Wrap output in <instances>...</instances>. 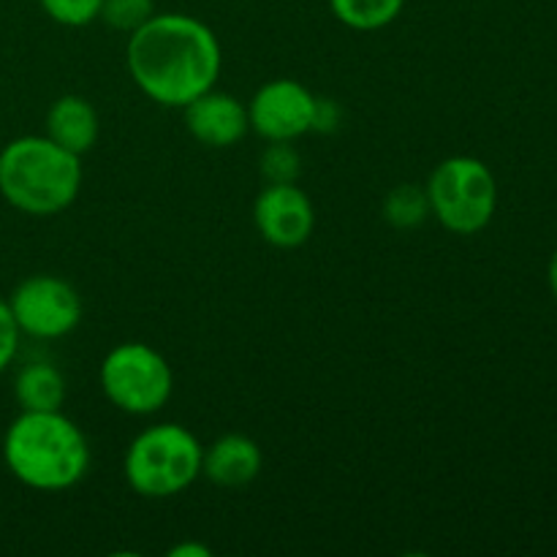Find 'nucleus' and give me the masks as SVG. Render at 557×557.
Here are the masks:
<instances>
[{
    "label": "nucleus",
    "mask_w": 557,
    "mask_h": 557,
    "mask_svg": "<svg viewBox=\"0 0 557 557\" xmlns=\"http://www.w3.org/2000/svg\"><path fill=\"white\" fill-rule=\"evenodd\" d=\"M125 65L150 101L169 109L188 107L212 90L223 69L221 41L207 22L180 11L152 14L128 36Z\"/></svg>",
    "instance_id": "obj_1"
},
{
    "label": "nucleus",
    "mask_w": 557,
    "mask_h": 557,
    "mask_svg": "<svg viewBox=\"0 0 557 557\" xmlns=\"http://www.w3.org/2000/svg\"><path fill=\"white\" fill-rule=\"evenodd\" d=\"M11 476L38 493H63L90 468V444L63 411H22L3 435Z\"/></svg>",
    "instance_id": "obj_2"
},
{
    "label": "nucleus",
    "mask_w": 557,
    "mask_h": 557,
    "mask_svg": "<svg viewBox=\"0 0 557 557\" xmlns=\"http://www.w3.org/2000/svg\"><path fill=\"white\" fill-rule=\"evenodd\" d=\"M82 188V161L49 136H20L0 150V196L33 218L60 215Z\"/></svg>",
    "instance_id": "obj_3"
},
{
    "label": "nucleus",
    "mask_w": 557,
    "mask_h": 557,
    "mask_svg": "<svg viewBox=\"0 0 557 557\" xmlns=\"http://www.w3.org/2000/svg\"><path fill=\"white\" fill-rule=\"evenodd\" d=\"M201 455L205 446L188 428L177 422L152 424L125 449V482L141 498H172L201 476Z\"/></svg>",
    "instance_id": "obj_4"
},
{
    "label": "nucleus",
    "mask_w": 557,
    "mask_h": 557,
    "mask_svg": "<svg viewBox=\"0 0 557 557\" xmlns=\"http://www.w3.org/2000/svg\"><path fill=\"white\" fill-rule=\"evenodd\" d=\"M430 212L441 226L460 237L484 232L498 210V183L493 169L473 156L444 158L430 174Z\"/></svg>",
    "instance_id": "obj_5"
},
{
    "label": "nucleus",
    "mask_w": 557,
    "mask_h": 557,
    "mask_svg": "<svg viewBox=\"0 0 557 557\" xmlns=\"http://www.w3.org/2000/svg\"><path fill=\"white\" fill-rule=\"evenodd\" d=\"M101 389L117 411L150 417L172 397L174 373L166 357L147 343H120L101 362Z\"/></svg>",
    "instance_id": "obj_6"
},
{
    "label": "nucleus",
    "mask_w": 557,
    "mask_h": 557,
    "mask_svg": "<svg viewBox=\"0 0 557 557\" xmlns=\"http://www.w3.org/2000/svg\"><path fill=\"white\" fill-rule=\"evenodd\" d=\"M9 308L22 335L36 341H60L79 326L82 297L58 275H30L11 292Z\"/></svg>",
    "instance_id": "obj_7"
},
{
    "label": "nucleus",
    "mask_w": 557,
    "mask_h": 557,
    "mask_svg": "<svg viewBox=\"0 0 557 557\" xmlns=\"http://www.w3.org/2000/svg\"><path fill=\"white\" fill-rule=\"evenodd\" d=\"M319 98L297 79H272L248 103L250 131L267 141H294L310 134Z\"/></svg>",
    "instance_id": "obj_8"
},
{
    "label": "nucleus",
    "mask_w": 557,
    "mask_h": 557,
    "mask_svg": "<svg viewBox=\"0 0 557 557\" xmlns=\"http://www.w3.org/2000/svg\"><path fill=\"white\" fill-rule=\"evenodd\" d=\"M253 223L272 248H299L313 234V201L297 183H267L253 201Z\"/></svg>",
    "instance_id": "obj_9"
},
{
    "label": "nucleus",
    "mask_w": 557,
    "mask_h": 557,
    "mask_svg": "<svg viewBox=\"0 0 557 557\" xmlns=\"http://www.w3.org/2000/svg\"><path fill=\"white\" fill-rule=\"evenodd\" d=\"M183 117L188 134L199 145L215 147V150L234 147L250 131L248 103L228 96V92L215 90V87L194 98L188 107H183Z\"/></svg>",
    "instance_id": "obj_10"
},
{
    "label": "nucleus",
    "mask_w": 557,
    "mask_h": 557,
    "mask_svg": "<svg viewBox=\"0 0 557 557\" xmlns=\"http://www.w3.org/2000/svg\"><path fill=\"white\" fill-rule=\"evenodd\" d=\"M261 462L264 457L253 438L243 433H226L215 444L207 446L201 455V476H207L218 487L237 490L259 476Z\"/></svg>",
    "instance_id": "obj_11"
},
{
    "label": "nucleus",
    "mask_w": 557,
    "mask_h": 557,
    "mask_svg": "<svg viewBox=\"0 0 557 557\" xmlns=\"http://www.w3.org/2000/svg\"><path fill=\"white\" fill-rule=\"evenodd\" d=\"M101 134V120L96 107L82 96H60L47 112V136L63 150L85 156L96 147Z\"/></svg>",
    "instance_id": "obj_12"
},
{
    "label": "nucleus",
    "mask_w": 557,
    "mask_h": 557,
    "mask_svg": "<svg viewBox=\"0 0 557 557\" xmlns=\"http://www.w3.org/2000/svg\"><path fill=\"white\" fill-rule=\"evenodd\" d=\"M14 397L22 411H60L65 400V379L54 364L30 362L16 373Z\"/></svg>",
    "instance_id": "obj_13"
},
{
    "label": "nucleus",
    "mask_w": 557,
    "mask_h": 557,
    "mask_svg": "<svg viewBox=\"0 0 557 557\" xmlns=\"http://www.w3.org/2000/svg\"><path fill=\"white\" fill-rule=\"evenodd\" d=\"M406 0H330L337 22L351 30H381L400 16Z\"/></svg>",
    "instance_id": "obj_14"
},
{
    "label": "nucleus",
    "mask_w": 557,
    "mask_h": 557,
    "mask_svg": "<svg viewBox=\"0 0 557 557\" xmlns=\"http://www.w3.org/2000/svg\"><path fill=\"white\" fill-rule=\"evenodd\" d=\"M430 215L428 190L419 185H397L384 199V221L397 232H411L422 226Z\"/></svg>",
    "instance_id": "obj_15"
},
{
    "label": "nucleus",
    "mask_w": 557,
    "mask_h": 557,
    "mask_svg": "<svg viewBox=\"0 0 557 557\" xmlns=\"http://www.w3.org/2000/svg\"><path fill=\"white\" fill-rule=\"evenodd\" d=\"M156 14V0H103L98 20L107 22L112 30L134 33Z\"/></svg>",
    "instance_id": "obj_16"
},
{
    "label": "nucleus",
    "mask_w": 557,
    "mask_h": 557,
    "mask_svg": "<svg viewBox=\"0 0 557 557\" xmlns=\"http://www.w3.org/2000/svg\"><path fill=\"white\" fill-rule=\"evenodd\" d=\"M302 172V158L292 141H270L261 152V174L267 183H297Z\"/></svg>",
    "instance_id": "obj_17"
},
{
    "label": "nucleus",
    "mask_w": 557,
    "mask_h": 557,
    "mask_svg": "<svg viewBox=\"0 0 557 557\" xmlns=\"http://www.w3.org/2000/svg\"><path fill=\"white\" fill-rule=\"evenodd\" d=\"M44 14L63 27H85L98 20L103 0H38Z\"/></svg>",
    "instance_id": "obj_18"
},
{
    "label": "nucleus",
    "mask_w": 557,
    "mask_h": 557,
    "mask_svg": "<svg viewBox=\"0 0 557 557\" xmlns=\"http://www.w3.org/2000/svg\"><path fill=\"white\" fill-rule=\"evenodd\" d=\"M20 326H16L14 313L9 308V299L0 297V373L11 368V362L16 359V351H20Z\"/></svg>",
    "instance_id": "obj_19"
},
{
    "label": "nucleus",
    "mask_w": 557,
    "mask_h": 557,
    "mask_svg": "<svg viewBox=\"0 0 557 557\" xmlns=\"http://www.w3.org/2000/svg\"><path fill=\"white\" fill-rule=\"evenodd\" d=\"M337 125V107L332 101H321L315 103V123L313 131H332Z\"/></svg>",
    "instance_id": "obj_20"
},
{
    "label": "nucleus",
    "mask_w": 557,
    "mask_h": 557,
    "mask_svg": "<svg viewBox=\"0 0 557 557\" xmlns=\"http://www.w3.org/2000/svg\"><path fill=\"white\" fill-rule=\"evenodd\" d=\"M169 555L172 557H210V547H205V544H196V542H183V544H177V547L169 549Z\"/></svg>",
    "instance_id": "obj_21"
},
{
    "label": "nucleus",
    "mask_w": 557,
    "mask_h": 557,
    "mask_svg": "<svg viewBox=\"0 0 557 557\" xmlns=\"http://www.w3.org/2000/svg\"><path fill=\"white\" fill-rule=\"evenodd\" d=\"M547 281H549V292H553V297L557 299V248H555L553 259H549V267H547Z\"/></svg>",
    "instance_id": "obj_22"
}]
</instances>
